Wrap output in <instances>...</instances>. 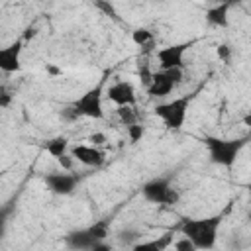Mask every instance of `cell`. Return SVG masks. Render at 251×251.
<instances>
[{
    "label": "cell",
    "instance_id": "21",
    "mask_svg": "<svg viewBox=\"0 0 251 251\" xmlns=\"http://www.w3.org/2000/svg\"><path fill=\"white\" fill-rule=\"evenodd\" d=\"M57 163L63 167V171H73V167H75V157H73L71 153H63V155L57 157Z\"/></svg>",
    "mask_w": 251,
    "mask_h": 251
},
{
    "label": "cell",
    "instance_id": "10",
    "mask_svg": "<svg viewBox=\"0 0 251 251\" xmlns=\"http://www.w3.org/2000/svg\"><path fill=\"white\" fill-rule=\"evenodd\" d=\"M71 155L75 157V161L86 165V167H100L104 163V151L96 145H73L71 147Z\"/></svg>",
    "mask_w": 251,
    "mask_h": 251
},
{
    "label": "cell",
    "instance_id": "20",
    "mask_svg": "<svg viewBox=\"0 0 251 251\" xmlns=\"http://www.w3.org/2000/svg\"><path fill=\"white\" fill-rule=\"evenodd\" d=\"M127 127V135H129V141L131 143H135V141H139L141 137H143V133H145V127L141 126V124H131V126H126Z\"/></svg>",
    "mask_w": 251,
    "mask_h": 251
},
{
    "label": "cell",
    "instance_id": "3",
    "mask_svg": "<svg viewBox=\"0 0 251 251\" xmlns=\"http://www.w3.org/2000/svg\"><path fill=\"white\" fill-rule=\"evenodd\" d=\"M188 106H190V96H180V98H173L169 102L157 104L153 108V114L165 124L167 129H180L186 122Z\"/></svg>",
    "mask_w": 251,
    "mask_h": 251
},
{
    "label": "cell",
    "instance_id": "1",
    "mask_svg": "<svg viewBox=\"0 0 251 251\" xmlns=\"http://www.w3.org/2000/svg\"><path fill=\"white\" fill-rule=\"evenodd\" d=\"M220 226H222V216L184 218L178 224V231H180V235H184L192 241L194 249H212L216 245Z\"/></svg>",
    "mask_w": 251,
    "mask_h": 251
},
{
    "label": "cell",
    "instance_id": "18",
    "mask_svg": "<svg viewBox=\"0 0 251 251\" xmlns=\"http://www.w3.org/2000/svg\"><path fill=\"white\" fill-rule=\"evenodd\" d=\"M118 116L124 126H131L137 122V112L135 106H118Z\"/></svg>",
    "mask_w": 251,
    "mask_h": 251
},
{
    "label": "cell",
    "instance_id": "15",
    "mask_svg": "<svg viewBox=\"0 0 251 251\" xmlns=\"http://www.w3.org/2000/svg\"><path fill=\"white\" fill-rule=\"evenodd\" d=\"M45 151L51 155V157H59V155H63V153H67L69 151V139L65 137V135H57V137H51V139H47L45 141Z\"/></svg>",
    "mask_w": 251,
    "mask_h": 251
},
{
    "label": "cell",
    "instance_id": "5",
    "mask_svg": "<svg viewBox=\"0 0 251 251\" xmlns=\"http://www.w3.org/2000/svg\"><path fill=\"white\" fill-rule=\"evenodd\" d=\"M73 110L78 116L92 118V120H102L104 118V108H102V82L88 88L82 96H78L73 102Z\"/></svg>",
    "mask_w": 251,
    "mask_h": 251
},
{
    "label": "cell",
    "instance_id": "14",
    "mask_svg": "<svg viewBox=\"0 0 251 251\" xmlns=\"http://www.w3.org/2000/svg\"><path fill=\"white\" fill-rule=\"evenodd\" d=\"M131 41L137 45V47H143V51H149L153 45H155V35L151 29L147 27H137L131 31Z\"/></svg>",
    "mask_w": 251,
    "mask_h": 251
},
{
    "label": "cell",
    "instance_id": "26",
    "mask_svg": "<svg viewBox=\"0 0 251 251\" xmlns=\"http://www.w3.org/2000/svg\"><path fill=\"white\" fill-rule=\"evenodd\" d=\"M218 2H222V4H229V6H231V4L237 2V0H218Z\"/></svg>",
    "mask_w": 251,
    "mask_h": 251
},
{
    "label": "cell",
    "instance_id": "11",
    "mask_svg": "<svg viewBox=\"0 0 251 251\" xmlns=\"http://www.w3.org/2000/svg\"><path fill=\"white\" fill-rule=\"evenodd\" d=\"M175 86L176 84L171 80V76L165 71H157V73L151 75V80L147 84V92L153 98H165L175 90Z\"/></svg>",
    "mask_w": 251,
    "mask_h": 251
},
{
    "label": "cell",
    "instance_id": "17",
    "mask_svg": "<svg viewBox=\"0 0 251 251\" xmlns=\"http://www.w3.org/2000/svg\"><path fill=\"white\" fill-rule=\"evenodd\" d=\"M86 229H88V233H90L94 239L102 241V239L108 235V229H110V222H108V220H100V222L92 224V226H90V227H86Z\"/></svg>",
    "mask_w": 251,
    "mask_h": 251
},
{
    "label": "cell",
    "instance_id": "8",
    "mask_svg": "<svg viewBox=\"0 0 251 251\" xmlns=\"http://www.w3.org/2000/svg\"><path fill=\"white\" fill-rule=\"evenodd\" d=\"M106 96L116 104V106H135V88L127 80H118L112 86L106 88Z\"/></svg>",
    "mask_w": 251,
    "mask_h": 251
},
{
    "label": "cell",
    "instance_id": "25",
    "mask_svg": "<svg viewBox=\"0 0 251 251\" xmlns=\"http://www.w3.org/2000/svg\"><path fill=\"white\" fill-rule=\"evenodd\" d=\"M35 35V27H27L25 29V39H29V37H33Z\"/></svg>",
    "mask_w": 251,
    "mask_h": 251
},
{
    "label": "cell",
    "instance_id": "7",
    "mask_svg": "<svg viewBox=\"0 0 251 251\" xmlns=\"http://www.w3.org/2000/svg\"><path fill=\"white\" fill-rule=\"evenodd\" d=\"M22 49H24L22 39H16L14 43L0 47V71L2 73H18L22 69Z\"/></svg>",
    "mask_w": 251,
    "mask_h": 251
},
{
    "label": "cell",
    "instance_id": "23",
    "mask_svg": "<svg viewBox=\"0 0 251 251\" xmlns=\"http://www.w3.org/2000/svg\"><path fill=\"white\" fill-rule=\"evenodd\" d=\"M171 247H175V249H178V251H192V249H194V245H192V241H190L188 237H184V235H182V239H180V241H176V243H173Z\"/></svg>",
    "mask_w": 251,
    "mask_h": 251
},
{
    "label": "cell",
    "instance_id": "24",
    "mask_svg": "<svg viewBox=\"0 0 251 251\" xmlns=\"http://www.w3.org/2000/svg\"><path fill=\"white\" fill-rule=\"evenodd\" d=\"M216 53H218V57H220L224 63H227V61H229V55H231V51H229V47H227V45H218Z\"/></svg>",
    "mask_w": 251,
    "mask_h": 251
},
{
    "label": "cell",
    "instance_id": "9",
    "mask_svg": "<svg viewBox=\"0 0 251 251\" xmlns=\"http://www.w3.org/2000/svg\"><path fill=\"white\" fill-rule=\"evenodd\" d=\"M45 184L51 192L55 194H71L76 184H78V178L75 175H71V171H61V173H49L45 176Z\"/></svg>",
    "mask_w": 251,
    "mask_h": 251
},
{
    "label": "cell",
    "instance_id": "19",
    "mask_svg": "<svg viewBox=\"0 0 251 251\" xmlns=\"http://www.w3.org/2000/svg\"><path fill=\"white\" fill-rule=\"evenodd\" d=\"M94 6H96L104 16L112 18L114 22H120V16H118V12H116V8L112 6V2H110V0H94Z\"/></svg>",
    "mask_w": 251,
    "mask_h": 251
},
{
    "label": "cell",
    "instance_id": "4",
    "mask_svg": "<svg viewBox=\"0 0 251 251\" xmlns=\"http://www.w3.org/2000/svg\"><path fill=\"white\" fill-rule=\"evenodd\" d=\"M141 194H143L145 200H149L153 204H161V206H175L180 200L176 188H173L167 178H151V180H147L141 186Z\"/></svg>",
    "mask_w": 251,
    "mask_h": 251
},
{
    "label": "cell",
    "instance_id": "2",
    "mask_svg": "<svg viewBox=\"0 0 251 251\" xmlns=\"http://www.w3.org/2000/svg\"><path fill=\"white\" fill-rule=\"evenodd\" d=\"M204 143L208 147L210 159L212 163L220 165V167H233V163L239 157V151L245 145V139H222V137H212L206 135Z\"/></svg>",
    "mask_w": 251,
    "mask_h": 251
},
{
    "label": "cell",
    "instance_id": "27",
    "mask_svg": "<svg viewBox=\"0 0 251 251\" xmlns=\"http://www.w3.org/2000/svg\"><path fill=\"white\" fill-rule=\"evenodd\" d=\"M2 175H4V173H0V180H2Z\"/></svg>",
    "mask_w": 251,
    "mask_h": 251
},
{
    "label": "cell",
    "instance_id": "16",
    "mask_svg": "<svg viewBox=\"0 0 251 251\" xmlns=\"http://www.w3.org/2000/svg\"><path fill=\"white\" fill-rule=\"evenodd\" d=\"M173 245V231L165 233L163 237L155 239V241H147V243H139L135 245V249H157V251H163V249H169Z\"/></svg>",
    "mask_w": 251,
    "mask_h": 251
},
{
    "label": "cell",
    "instance_id": "12",
    "mask_svg": "<svg viewBox=\"0 0 251 251\" xmlns=\"http://www.w3.org/2000/svg\"><path fill=\"white\" fill-rule=\"evenodd\" d=\"M67 243H69L71 247H75V249H100V247H102V243H100L98 239H94V237L88 233V229H80V231L69 233Z\"/></svg>",
    "mask_w": 251,
    "mask_h": 251
},
{
    "label": "cell",
    "instance_id": "22",
    "mask_svg": "<svg viewBox=\"0 0 251 251\" xmlns=\"http://www.w3.org/2000/svg\"><path fill=\"white\" fill-rule=\"evenodd\" d=\"M88 141H90V145L100 147V145H104V143L108 141V137H106V133H102V131H94V133L88 135Z\"/></svg>",
    "mask_w": 251,
    "mask_h": 251
},
{
    "label": "cell",
    "instance_id": "13",
    "mask_svg": "<svg viewBox=\"0 0 251 251\" xmlns=\"http://www.w3.org/2000/svg\"><path fill=\"white\" fill-rule=\"evenodd\" d=\"M227 10H229V4L218 2V6H214V8H210V10L206 12L208 24L218 25V27H226V25H227Z\"/></svg>",
    "mask_w": 251,
    "mask_h": 251
},
{
    "label": "cell",
    "instance_id": "6",
    "mask_svg": "<svg viewBox=\"0 0 251 251\" xmlns=\"http://www.w3.org/2000/svg\"><path fill=\"white\" fill-rule=\"evenodd\" d=\"M192 47V41H184V43H173L167 45L163 49L157 51V61L161 71L167 69H175V67H184V53Z\"/></svg>",
    "mask_w": 251,
    "mask_h": 251
}]
</instances>
